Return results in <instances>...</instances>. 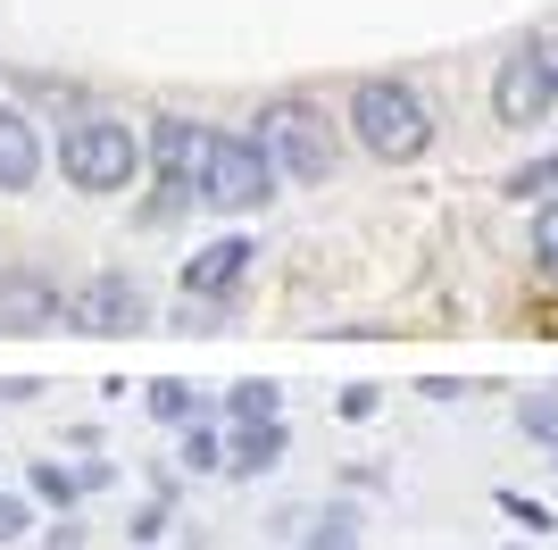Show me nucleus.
I'll use <instances>...</instances> for the list:
<instances>
[{
    "mask_svg": "<svg viewBox=\"0 0 558 550\" xmlns=\"http://www.w3.org/2000/svg\"><path fill=\"white\" fill-rule=\"evenodd\" d=\"M43 183V134L17 100H0V192H34Z\"/></svg>",
    "mask_w": 558,
    "mask_h": 550,
    "instance_id": "nucleus-10",
    "label": "nucleus"
},
{
    "mask_svg": "<svg viewBox=\"0 0 558 550\" xmlns=\"http://www.w3.org/2000/svg\"><path fill=\"white\" fill-rule=\"evenodd\" d=\"M201 201H209V208H226V217H251V208H267V201H276V159L258 151V134H217Z\"/></svg>",
    "mask_w": 558,
    "mask_h": 550,
    "instance_id": "nucleus-5",
    "label": "nucleus"
},
{
    "mask_svg": "<svg viewBox=\"0 0 558 550\" xmlns=\"http://www.w3.org/2000/svg\"><path fill=\"white\" fill-rule=\"evenodd\" d=\"M251 259H258L251 234H217V242H201V251L184 259V300H226V292H242Z\"/></svg>",
    "mask_w": 558,
    "mask_h": 550,
    "instance_id": "nucleus-8",
    "label": "nucleus"
},
{
    "mask_svg": "<svg viewBox=\"0 0 558 550\" xmlns=\"http://www.w3.org/2000/svg\"><path fill=\"white\" fill-rule=\"evenodd\" d=\"M550 109H558V50L525 34V43H517L509 59L492 68V117L525 134V125H542Z\"/></svg>",
    "mask_w": 558,
    "mask_h": 550,
    "instance_id": "nucleus-4",
    "label": "nucleus"
},
{
    "mask_svg": "<svg viewBox=\"0 0 558 550\" xmlns=\"http://www.w3.org/2000/svg\"><path fill=\"white\" fill-rule=\"evenodd\" d=\"M209 151L217 134L209 125H192V117H159L150 125V159H159V217L201 201V183H209Z\"/></svg>",
    "mask_w": 558,
    "mask_h": 550,
    "instance_id": "nucleus-6",
    "label": "nucleus"
},
{
    "mask_svg": "<svg viewBox=\"0 0 558 550\" xmlns=\"http://www.w3.org/2000/svg\"><path fill=\"white\" fill-rule=\"evenodd\" d=\"M59 176H68L75 192H125V183L142 176L134 125H125V117H109V109H84L68 134H59Z\"/></svg>",
    "mask_w": 558,
    "mask_h": 550,
    "instance_id": "nucleus-2",
    "label": "nucleus"
},
{
    "mask_svg": "<svg viewBox=\"0 0 558 550\" xmlns=\"http://www.w3.org/2000/svg\"><path fill=\"white\" fill-rule=\"evenodd\" d=\"M167 526H175V517H167V501H142L134 517H125V534H134V542H167Z\"/></svg>",
    "mask_w": 558,
    "mask_h": 550,
    "instance_id": "nucleus-21",
    "label": "nucleus"
},
{
    "mask_svg": "<svg viewBox=\"0 0 558 550\" xmlns=\"http://www.w3.org/2000/svg\"><path fill=\"white\" fill-rule=\"evenodd\" d=\"M283 451H292L283 417H267V426H233V434H226V476L258 483V476H276V467H283Z\"/></svg>",
    "mask_w": 558,
    "mask_h": 550,
    "instance_id": "nucleus-11",
    "label": "nucleus"
},
{
    "mask_svg": "<svg viewBox=\"0 0 558 550\" xmlns=\"http://www.w3.org/2000/svg\"><path fill=\"white\" fill-rule=\"evenodd\" d=\"M34 534V501L25 492H0V542H25Z\"/></svg>",
    "mask_w": 558,
    "mask_h": 550,
    "instance_id": "nucleus-20",
    "label": "nucleus"
},
{
    "mask_svg": "<svg viewBox=\"0 0 558 550\" xmlns=\"http://www.w3.org/2000/svg\"><path fill=\"white\" fill-rule=\"evenodd\" d=\"M517 434L558 458V392H525V400H517Z\"/></svg>",
    "mask_w": 558,
    "mask_h": 550,
    "instance_id": "nucleus-16",
    "label": "nucleus"
},
{
    "mask_svg": "<svg viewBox=\"0 0 558 550\" xmlns=\"http://www.w3.org/2000/svg\"><path fill=\"white\" fill-rule=\"evenodd\" d=\"M342 125L359 134V151L384 159V167L425 159V142H434V109H425V92L409 84V75H359Z\"/></svg>",
    "mask_w": 558,
    "mask_h": 550,
    "instance_id": "nucleus-1",
    "label": "nucleus"
},
{
    "mask_svg": "<svg viewBox=\"0 0 558 550\" xmlns=\"http://www.w3.org/2000/svg\"><path fill=\"white\" fill-rule=\"evenodd\" d=\"M534 275L558 284V201H542V217H534Z\"/></svg>",
    "mask_w": 558,
    "mask_h": 550,
    "instance_id": "nucleus-18",
    "label": "nucleus"
},
{
    "mask_svg": "<svg viewBox=\"0 0 558 550\" xmlns=\"http://www.w3.org/2000/svg\"><path fill=\"white\" fill-rule=\"evenodd\" d=\"M217 417H226V426H267V417H283V384H267V375H242V384H226Z\"/></svg>",
    "mask_w": 558,
    "mask_h": 550,
    "instance_id": "nucleus-13",
    "label": "nucleus"
},
{
    "mask_svg": "<svg viewBox=\"0 0 558 550\" xmlns=\"http://www.w3.org/2000/svg\"><path fill=\"white\" fill-rule=\"evenodd\" d=\"M43 550H84V534H75V526H68V517H59V526H50V534H43Z\"/></svg>",
    "mask_w": 558,
    "mask_h": 550,
    "instance_id": "nucleus-26",
    "label": "nucleus"
},
{
    "mask_svg": "<svg viewBox=\"0 0 558 550\" xmlns=\"http://www.w3.org/2000/svg\"><path fill=\"white\" fill-rule=\"evenodd\" d=\"M500 509H509V517H517V526H525V534H542V526H550V517H542V509L525 501V492H500Z\"/></svg>",
    "mask_w": 558,
    "mask_h": 550,
    "instance_id": "nucleus-23",
    "label": "nucleus"
},
{
    "mask_svg": "<svg viewBox=\"0 0 558 550\" xmlns=\"http://www.w3.org/2000/svg\"><path fill=\"white\" fill-rule=\"evenodd\" d=\"M68 325L75 334H142L150 325V292H142V275H93L84 292H68Z\"/></svg>",
    "mask_w": 558,
    "mask_h": 550,
    "instance_id": "nucleus-7",
    "label": "nucleus"
},
{
    "mask_svg": "<svg viewBox=\"0 0 558 550\" xmlns=\"http://www.w3.org/2000/svg\"><path fill=\"white\" fill-rule=\"evenodd\" d=\"M333 409H342V417H350V426H367V417H375V409H384V392H375V384H350V392H342V400H333Z\"/></svg>",
    "mask_w": 558,
    "mask_h": 550,
    "instance_id": "nucleus-22",
    "label": "nucleus"
},
{
    "mask_svg": "<svg viewBox=\"0 0 558 550\" xmlns=\"http://www.w3.org/2000/svg\"><path fill=\"white\" fill-rule=\"evenodd\" d=\"M25 492H34L43 509H59V517H68V509L84 501V476H75L68 458H34V467H25Z\"/></svg>",
    "mask_w": 558,
    "mask_h": 550,
    "instance_id": "nucleus-14",
    "label": "nucleus"
},
{
    "mask_svg": "<svg viewBox=\"0 0 558 550\" xmlns=\"http://www.w3.org/2000/svg\"><path fill=\"white\" fill-rule=\"evenodd\" d=\"M550 183H558V151H542V159H525L500 192H509V201H525V192H550Z\"/></svg>",
    "mask_w": 558,
    "mask_h": 550,
    "instance_id": "nucleus-19",
    "label": "nucleus"
},
{
    "mask_svg": "<svg viewBox=\"0 0 558 550\" xmlns=\"http://www.w3.org/2000/svg\"><path fill=\"white\" fill-rule=\"evenodd\" d=\"M142 409L159 417V426H175V434H184V426H209L217 400H209L201 384H184V375H159V384H142Z\"/></svg>",
    "mask_w": 558,
    "mask_h": 550,
    "instance_id": "nucleus-12",
    "label": "nucleus"
},
{
    "mask_svg": "<svg viewBox=\"0 0 558 550\" xmlns=\"http://www.w3.org/2000/svg\"><path fill=\"white\" fill-rule=\"evenodd\" d=\"M75 476H84V492H109L117 467H109V458H75Z\"/></svg>",
    "mask_w": 558,
    "mask_h": 550,
    "instance_id": "nucleus-24",
    "label": "nucleus"
},
{
    "mask_svg": "<svg viewBox=\"0 0 558 550\" xmlns=\"http://www.w3.org/2000/svg\"><path fill=\"white\" fill-rule=\"evenodd\" d=\"M68 318V300H59V284L34 267H9L0 275V334H43V325Z\"/></svg>",
    "mask_w": 558,
    "mask_h": 550,
    "instance_id": "nucleus-9",
    "label": "nucleus"
},
{
    "mask_svg": "<svg viewBox=\"0 0 558 550\" xmlns=\"http://www.w3.org/2000/svg\"><path fill=\"white\" fill-rule=\"evenodd\" d=\"M43 392V375H0V400H34Z\"/></svg>",
    "mask_w": 558,
    "mask_h": 550,
    "instance_id": "nucleus-25",
    "label": "nucleus"
},
{
    "mask_svg": "<svg viewBox=\"0 0 558 550\" xmlns=\"http://www.w3.org/2000/svg\"><path fill=\"white\" fill-rule=\"evenodd\" d=\"M184 476H226V434L209 426H184Z\"/></svg>",
    "mask_w": 558,
    "mask_h": 550,
    "instance_id": "nucleus-17",
    "label": "nucleus"
},
{
    "mask_svg": "<svg viewBox=\"0 0 558 550\" xmlns=\"http://www.w3.org/2000/svg\"><path fill=\"white\" fill-rule=\"evenodd\" d=\"M292 550H359V509H350V501L317 509V517L292 534Z\"/></svg>",
    "mask_w": 558,
    "mask_h": 550,
    "instance_id": "nucleus-15",
    "label": "nucleus"
},
{
    "mask_svg": "<svg viewBox=\"0 0 558 550\" xmlns=\"http://www.w3.org/2000/svg\"><path fill=\"white\" fill-rule=\"evenodd\" d=\"M258 151L292 183L333 176V125H326V109H308V100H267V109H258Z\"/></svg>",
    "mask_w": 558,
    "mask_h": 550,
    "instance_id": "nucleus-3",
    "label": "nucleus"
}]
</instances>
